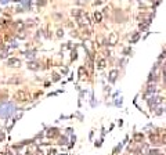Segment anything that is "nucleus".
<instances>
[{"mask_svg":"<svg viewBox=\"0 0 166 155\" xmlns=\"http://www.w3.org/2000/svg\"><path fill=\"white\" fill-rule=\"evenodd\" d=\"M14 112H15L14 103H3V104H0V118L8 119L11 115H14Z\"/></svg>","mask_w":166,"mask_h":155,"instance_id":"f257e3e1","label":"nucleus"},{"mask_svg":"<svg viewBox=\"0 0 166 155\" xmlns=\"http://www.w3.org/2000/svg\"><path fill=\"white\" fill-rule=\"evenodd\" d=\"M15 98H17V101H19V103H26V101H30V96L25 90H18L17 93H15Z\"/></svg>","mask_w":166,"mask_h":155,"instance_id":"f03ea898","label":"nucleus"},{"mask_svg":"<svg viewBox=\"0 0 166 155\" xmlns=\"http://www.w3.org/2000/svg\"><path fill=\"white\" fill-rule=\"evenodd\" d=\"M118 43V33H111L109 39H108V44L109 46H115Z\"/></svg>","mask_w":166,"mask_h":155,"instance_id":"7ed1b4c3","label":"nucleus"},{"mask_svg":"<svg viewBox=\"0 0 166 155\" xmlns=\"http://www.w3.org/2000/svg\"><path fill=\"white\" fill-rule=\"evenodd\" d=\"M116 78H118V69H112V71L109 72V78H108V80H109L111 83H115Z\"/></svg>","mask_w":166,"mask_h":155,"instance_id":"20e7f679","label":"nucleus"},{"mask_svg":"<svg viewBox=\"0 0 166 155\" xmlns=\"http://www.w3.org/2000/svg\"><path fill=\"white\" fill-rule=\"evenodd\" d=\"M39 66H40V64L36 61H30L29 64H28V68H29L30 71H37L39 69Z\"/></svg>","mask_w":166,"mask_h":155,"instance_id":"39448f33","label":"nucleus"},{"mask_svg":"<svg viewBox=\"0 0 166 155\" xmlns=\"http://www.w3.org/2000/svg\"><path fill=\"white\" fill-rule=\"evenodd\" d=\"M138 39H140V32H134L129 43H130V44H134V43H136V42H137V40H138Z\"/></svg>","mask_w":166,"mask_h":155,"instance_id":"423d86ee","label":"nucleus"},{"mask_svg":"<svg viewBox=\"0 0 166 155\" xmlns=\"http://www.w3.org/2000/svg\"><path fill=\"white\" fill-rule=\"evenodd\" d=\"M21 64V61L18 60V58H10L8 61H7V65L8 66H13V65H19Z\"/></svg>","mask_w":166,"mask_h":155,"instance_id":"0eeeda50","label":"nucleus"},{"mask_svg":"<svg viewBox=\"0 0 166 155\" xmlns=\"http://www.w3.org/2000/svg\"><path fill=\"white\" fill-rule=\"evenodd\" d=\"M57 132H58V129H57V127H53V129H48V133H47V137H55V136H57Z\"/></svg>","mask_w":166,"mask_h":155,"instance_id":"6e6552de","label":"nucleus"},{"mask_svg":"<svg viewBox=\"0 0 166 155\" xmlns=\"http://www.w3.org/2000/svg\"><path fill=\"white\" fill-rule=\"evenodd\" d=\"M97 68L98 69H103V68H105V65H107V60H104V58H101V60H98V62H97Z\"/></svg>","mask_w":166,"mask_h":155,"instance_id":"1a4fd4ad","label":"nucleus"},{"mask_svg":"<svg viewBox=\"0 0 166 155\" xmlns=\"http://www.w3.org/2000/svg\"><path fill=\"white\" fill-rule=\"evenodd\" d=\"M94 19H96V22H101V19H103V14H101L100 11H96V13H94Z\"/></svg>","mask_w":166,"mask_h":155,"instance_id":"9d476101","label":"nucleus"},{"mask_svg":"<svg viewBox=\"0 0 166 155\" xmlns=\"http://www.w3.org/2000/svg\"><path fill=\"white\" fill-rule=\"evenodd\" d=\"M18 1H19V3H21L24 7H26V8L30 6V0H18Z\"/></svg>","mask_w":166,"mask_h":155,"instance_id":"9b49d317","label":"nucleus"},{"mask_svg":"<svg viewBox=\"0 0 166 155\" xmlns=\"http://www.w3.org/2000/svg\"><path fill=\"white\" fill-rule=\"evenodd\" d=\"M148 25H150L148 22H144V24H140V25H138V29H140V31H145V29L148 28Z\"/></svg>","mask_w":166,"mask_h":155,"instance_id":"f8f14e48","label":"nucleus"},{"mask_svg":"<svg viewBox=\"0 0 166 155\" xmlns=\"http://www.w3.org/2000/svg\"><path fill=\"white\" fill-rule=\"evenodd\" d=\"M82 14H83V13H82V10H77V8L72 10V15H75V17H80Z\"/></svg>","mask_w":166,"mask_h":155,"instance_id":"ddd939ff","label":"nucleus"},{"mask_svg":"<svg viewBox=\"0 0 166 155\" xmlns=\"http://www.w3.org/2000/svg\"><path fill=\"white\" fill-rule=\"evenodd\" d=\"M76 58H77V51L72 50V53H71V61H75Z\"/></svg>","mask_w":166,"mask_h":155,"instance_id":"4468645a","label":"nucleus"},{"mask_svg":"<svg viewBox=\"0 0 166 155\" xmlns=\"http://www.w3.org/2000/svg\"><path fill=\"white\" fill-rule=\"evenodd\" d=\"M66 141H68V139L64 136V137H61L60 139V145H64V144H66Z\"/></svg>","mask_w":166,"mask_h":155,"instance_id":"2eb2a0df","label":"nucleus"},{"mask_svg":"<svg viewBox=\"0 0 166 155\" xmlns=\"http://www.w3.org/2000/svg\"><path fill=\"white\" fill-rule=\"evenodd\" d=\"M60 75H58V74H53V82H58V80H60Z\"/></svg>","mask_w":166,"mask_h":155,"instance_id":"dca6fc26","label":"nucleus"},{"mask_svg":"<svg viewBox=\"0 0 166 155\" xmlns=\"http://www.w3.org/2000/svg\"><path fill=\"white\" fill-rule=\"evenodd\" d=\"M122 104H123L122 98H119V100H116V101H115V105H116V107H122Z\"/></svg>","mask_w":166,"mask_h":155,"instance_id":"f3484780","label":"nucleus"},{"mask_svg":"<svg viewBox=\"0 0 166 155\" xmlns=\"http://www.w3.org/2000/svg\"><path fill=\"white\" fill-rule=\"evenodd\" d=\"M36 3H37V6H44L46 0H36Z\"/></svg>","mask_w":166,"mask_h":155,"instance_id":"a211bd4d","label":"nucleus"},{"mask_svg":"<svg viewBox=\"0 0 166 155\" xmlns=\"http://www.w3.org/2000/svg\"><path fill=\"white\" fill-rule=\"evenodd\" d=\"M163 112H165V108L162 107V108H159V109H158V114H156V115H163Z\"/></svg>","mask_w":166,"mask_h":155,"instance_id":"6ab92c4d","label":"nucleus"},{"mask_svg":"<svg viewBox=\"0 0 166 155\" xmlns=\"http://www.w3.org/2000/svg\"><path fill=\"white\" fill-rule=\"evenodd\" d=\"M143 140V134H136V141H141Z\"/></svg>","mask_w":166,"mask_h":155,"instance_id":"aec40b11","label":"nucleus"},{"mask_svg":"<svg viewBox=\"0 0 166 155\" xmlns=\"http://www.w3.org/2000/svg\"><path fill=\"white\" fill-rule=\"evenodd\" d=\"M101 143H103V139L98 140V141H96V147H101Z\"/></svg>","mask_w":166,"mask_h":155,"instance_id":"412c9836","label":"nucleus"},{"mask_svg":"<svg viewBox=\"0 0 166 155\" xmlns=\"http://www.w3.org/2000/svg\"><path fill=\"white\" fill-rule=\"evenodd\" d=\"M6 139V136H4V133L3 132H0V141H3V140Z\"/></svg>","mask_w":166,"mask_h":155,"instance_id":"4be33fe9","label":"nucleus"},{"mask_svg":"<svg viewBox=\"0 0 166 155\" xmlns=\"http://www.w3.org/2000/svg\"><path fill=\"white\" fill-rule=\"evenodd\" d=\"M127 53H130V48H125L123 50V54H127Z\"/></svg>","mask_w":166,"mask_h":155,"instance_id":"5701e85b","label":"nucleus"},{"mask_svg":"<svg viewBox=\"0 0 166 155\" xmlns=\"http://www.w3.org/2000/svg\"><path fill=\"white\" fill-rule=\"evenodd\" d=\"M57 35H58V37H61V36H64V32H62V31H58V33H57Z\"/></svg>","mask_w":166,"mask_h":155,"instance_id":"b1692460","label":"nucleus"},{"mask_svg":"<svg viewBox=\"0 0 166 155\" xmlns=\"http://www.w3.org/2000/svg\"><path fill=\"white\" fill-rule=\"evenodd\" d=\"M61 72H62V74H64V75H65V74H66V72H68V68H64V69H62V71H61Z\"/></svg>","mask_w":166,"mask_h":155,"instance_id":"393cba45","label":"nucleus"},{"mask_svg":"<svg viewBox=\"0 0 166 155\" xmlns=\"http://www.w3.org/2000/svg\"><path fill=\"white\" fill-rule=\"evenodd\" d=\"M93 133H94V132H90V134H89V139H90V140L93 139Z\"/></svg>","mask_w":166,"mask_h":155,"instance_id":"a878e982","label":"nucleus"},{"mask_svg":"<svg viewBox=\"0 0 166 155\" xmlns=\"http://www.w3.org/2000/svg\"><path fill=\"white\" fill-rule=\"evenodd\" d=\"M8 0H0V3H7Z\"/></svg>","mask_w":166,"mask_h":155,"instance_id":"bb28decb","label":"nucleus"},{"mask_svg":"<svg viewBox=\"0 0 166 155\" xmlns=\"http://www.w3.org/2000/svg\"><path fill=\"white\" fill-rule=\"evenodd\" d=\"M60 155H66V154H60Z\"/></svg>","mask_w":166,"mask_h":155,"instance_id":"cd10ccee","label":"nucleus"},{"mask_svg":"<svg viewBox=\"0 0 166 155\" xmlns=\"http://www.w3.org/2000/svg\"><path fill=\"white\" fill-rule=\"evenodd\" d=\"M0 155H4V154H0Z\"/></svg>","mask_w":166,"mask_h":155,"instance_id":"c85d7f7f","label":"nucleus"}]
</instances>
